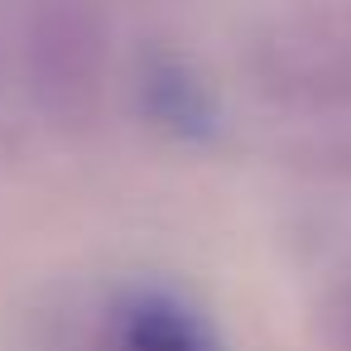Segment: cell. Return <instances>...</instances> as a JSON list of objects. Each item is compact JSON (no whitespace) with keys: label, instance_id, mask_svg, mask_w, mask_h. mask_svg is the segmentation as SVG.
Instances as JSON below:
<instances>
[{"label":"cell","instance_id":"1","mask_svg":"<svg viewBox=\"0 0 351 351\" xmlns=\"http://www.w3.org/2000/svg\"><path fill=\"white\" fill-rule=\"evenodd\" d=\"M111 29L87 0H49L25 25V68L39 111L53 125H87L106 92Z\"/></svg>","mask_w":351,"mask_h":351},{"label":"cell","instance_id":"2","mask_svg":"<svg viewBox=\"0 0 351 351\" xmlns=\"http://www.w3.org/2000/svg\"><path fill=\"white\" fill-rule=\"evenodd\" d=\"M116 341L121 351H221L207 317L169 289H135L116 308Z\"/></svg>","mask_w":351,"mask_h":351},{"label":"cell","instance_id":"3","mask_svg":"<svg viewBox=\"0 0 351 351\" xmlns=\"http://www.w3.org/2000/svg\"><path fill=\"white\" fill-rule=\"evenodd\" d=\"M140 101L154 116V125H164L178 140H207L217 130V106L212 92L197 82V73L173 58V53H154L140 73Z\"/></svg>","mask_w":351,"mask_h":351},{"label":"cell","instance_id":"4","mask_svg":"<svg viewBox=\"0 0 351 351\" xmlns=\"http://www.w3.org/2000/svg\"><path fill=\"white\" fill-rule=\"evenodd\" d=\"M327 337H332V351H351V274L327 298Z\"/></svg>","mask_w":351,"mask_h":351}]
</instances>
